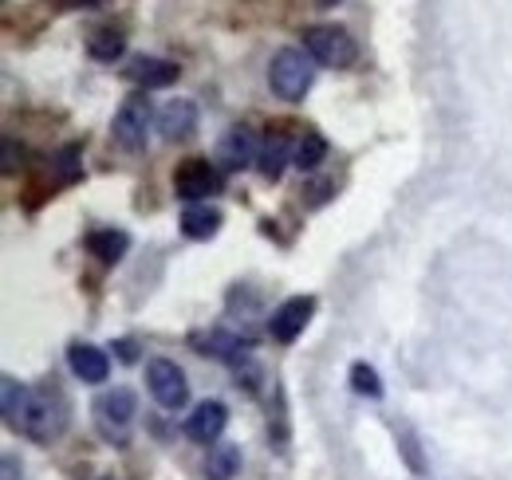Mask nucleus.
<instances>
[{"label": "nucleus", "instance_id": "f257e3e1", "mask_svg": "<svg viewBox=\"0 0 512 480\" xmlns=\"http://www.w3.org/2000/svg\"><path fill=\"white\" fill-rule=\"evenodd\" d=\"M4 418L32 441H56L67 425V402L60 390H32L16 378H4Z\"/></svg>", "mask_w": 512, "mask_h": 480}, {"label": "nucleus", "instance_id": "f03ea898", "mask_svg": "<svg viewBox=\"0 0 512 480\" xmlns=\"http://www.w3.org/2000/svg\"><path fill=\"white\" fill-rule=\"evenodd\" d=\"M316 83V60L304 48H280L268 63V87L284 103H300Z\"/></svg>", "mask_w": 512, "mask_h": 480}, {"label": "nucleus", "instance_id": "7ed1b4c3", "mask_svg": "<svg viewBox=\"0 0 512 480\" xmlns=\"http://www.w3.org/2000/svg\"><path fill=\"white\" fill-rule=\"evenodd\" d=\"M304 52L323 67H351L359 60V40L343 24H312L304 28Z\"/></svg>", "mask_w": 512, "mask_h": 480}, {"label": "nucleus", "instance_id": "20e7f679", "mask_svg": "<svg viewBox=\"0 0 512 480\" xmlns=\"http://www.w3.org/2000/svg\"><path fill=\"white\" fill-rule=\"evenodd\" d=\"M154 122H158V115H154L150 91H134V95H127L123 107H119V115H115V126H111L115 146L127 150V154L146 150V134H150Z\"/></svg>", "mask_w": 512, "mask_h": 480}, {"label": "nucleus", "instance_id": "39448f33", "mask_svg": "<svg viewBox=\"0 0 512 480\" xmlns=\"http://www.w3.org/2000/svg\"><path fill=\"white\" fill-rule=\"evenodd\" d=\"M91 414H95V425H99V433L107 441L127 445L130 429H134V414H138V402H134V394H130L127 386H119V390L99 394V402H95Z\"/></svg>", "mask_w": 512, "mask_h": 480}, {"label": "nucleus", "instance_id": "423d86ee", "mask_svg": "<svg viewBox=\"0 0 512 480\" xmlns=\"http://www.w3.org/2000/svg\"><path fill=\"white\" fill-rule=\"evenodd\" d=\"M221 189V174L209 158H186L178 170H174V193L186 201V205H205L213 193Z\"/></svg>", "mask_w": 512, "mask_h": 480}, {"label": "nucleus", "instance_id": "0eeeda50", "mask_svg": "<svg viewBox=\"0 0 512 480\" xmlns=\"http://www.w3.org/2000/svg\"><path fill=\"white\" fill-rule=\"evenodd\" d=\"M146 386H150V394H154V402L162 410H182L186 398H190V386H186L182 366L170 359H150V366H146Z\"/></svg>", "mask_w": 512, "mask_h": 480}, {"label": "nucleus", "instance_id": "6e6552de", "mask_svg": "<svg viewBox=\"0 0 512 480\" xmlns=\"http://www.w3.org/2000/svg\"><path fill=\"white\" fill-rule=\"evenodd\" d=\"M312 315H316V296H292V300H284L272 311L268 335H272L276 343H296V339L304 335V327H308Z\"/></svg>", "mask_w": 512, "mask_h": 480}, {"label": "nucleus", "instance_id": "1a4fd4ad", "mask_svg": "<svg viewBox=\"0 0 512 480\" xmlns=\"http://www.w3.org/2000/svg\"><path fill=\"white\" fill-rule=\"evenodd\" d=\"M256 154H260V142H256V134L249 126H233L217 142V166L229 170V174H237L245 166H256Z\"/></svg>", "mask_w": 512, "mask_h": 480}, {"label": "nucleus", "instance_id": "9d476101", "mask_svg": "<svg viewBox=\"0 0 512 480\" xmlns=\"http://www.w3.org/2000/svg\"><path fill=\"white\" fill-rule=\"evenodd\" d=\"M123 75H127L130 83H138L142 91H158V87L178 83L182 67L174 60H158V56H134V60H127Z\"/></svg>", "mask_w": 512, "mask_h": 480}, {"label": "nucleus", "instance_id": "9b49d317", "mask_svg": "<svg viewBox=\"0 0 512 480\" xmlns=\"http://www.w3.org/2000/svg\"><path fill=\"white\" fill-rule=\"evenodd\" d=\"M225 425H229V410L221 402H201L186 418V437L197 441V445H213L225 433Z\"/></svg>", "mask_w": 512, "mask_h": 480}, {"label": "nucleus", "instance_id": "f8f14e48", "mask_svg": "<svg viewBox=\"0 0 512 480\" xmlns=\"http://www.w3.org/2000/svg\"><path fill=\"white\" fill-rule=\"evenodd\" d=\"M67 362H71L75 378H83L87 386H103L111 378V355L99 351V347H91V343H75L67 351Z\"/></svg>", "mask_w": 512, "mask_h": 480}, {"label": "nucleus", "instance_id": "ddd939ff", "mask_svg": "<svg viewBox=\"0 0 512 480\" xmlns=\"http://www.w3.org/2000/svg\"><path fill=\"white\" fill-rule=\"evenodd\" d=\"M193 130H197V107L190 99H174V103H166L158 111V134L166 142H182V138H190Z\"/></svg>", "mask_w": 512, "mask_h": 480}, {"label": "nucleus", "instance_id": "4468645a", "mask_svg": "<svg viewBox=\"0 0 512 480\" xmlns=\"http://www.w3.org/2000/svg\"><path fill=\"white\" fill-rule=\"evenodd\" d=\"M292 142H288V134H268L264 142H260V154H256V170H260V178L264 181H280L284 174V166L292 162Z\"/></svg>", "mask_w": 512, "mask_h": 480}, {"label": "nucleus", "instance_id": "2eb2a0df", "mask_svg": "<svg viewBox=\"0 0 512 480\" xmlns=\"http://www.w3.org/2000/svg\"><path fill=\"white\" fill-rule=\"evenodd\" d=\"M193 347H201L205 355H213V359H225V362L245 359V351H253V343H249V339H241V335H229V331L193 335Z\"/></svg>", "mask_w": 512, "mask_h": 480}, {"label": "nucleus", "instance_id": "dca6fc26", "mask_svg": "<svg viewBox=\"0 0 512 480\" xmlns=\"http://www.w3.org/2000/svg\"><path fill=\"white\" fill-rule=\"evenodd\" d=\"M221 209L217 205H186V213H182V233L190 240H209L217 237V229H221Z\"/></svg>", "mask_w": 512, "mask_h": 480}, {"label": "nucleus", "instance_id": "f3484780", "mask_svg": "<svg viewBox=\"0 0 512 480\" xmlns=\"http://www.w3.org/2000/svg\"><path fill=\"white\" fill-rule=\"evenodd\" d=\"M127 248H130V233H123V229H95V233H87V252L95 260H103V264L123 260Z\"/></svg>", "mask_w": 512, "mask_h": 480}, {"label": "nucleus", "instance_id": "a211bd4d", "mask_svg": "<svg viewBox=\"0 0 512 480\" xmlns=\"http://www.w3.org/2000/svg\"><path fill=\"white\" fill-rule=\"evenodd\" d=\"M323 158H327V138H323V134H316V130H304V134L296 138L292 166H296L300 174H312V170H320Z\"/></svg>", "mask_w": 512, "mask_h": 480}, {"label": "nucleus", "instance_id": "6ab92c4d", "mask_svg": "<svg viewBox=\"0 0 512 480\" xmlns=\"http://www.w3.org/2000/svg\"><path fill=\"white\" fill-rule=\"evenodd\" d=\"M241 469V449L237 445H217L209 449V461H205V477L209 480H233Z\"/></svg>", "mask_w": 512, "mask_h": 480}, {"label": "nucleus", "instance_id": "aec40b11", "mask_svg": "<svg viewBox=\"0 0 512 480\" xmlns=\"http://www.w3.org/2000/svg\"><path fill=\"white\" fill-rule=\"evenodd\" d=\"M351 390L363 394V398H383V378L371 362H355L351 366Z\"/></svg>", "mask_w": 512, "mask_h": 480}, {"label": "nucleus", "instance_id": "412c9836", "mask_svg": "<svg viewBox=\"0 0 512 480\" xmlns=\"http://www.w3.org/2000/svg\"><path fill=\"white\" fill-rule=\"evenodd\" d=\"M123 48H127L123 32H99V36H91V44H87L91 60H99V63H115L123 56Z\"/></svg>", "mask_w": 512, "mask_h": 480}, {"label": "nucleus", "instance_id": "4be33fe9", "mask_svg": "<svg viewBox=\"0 0 512 480\" xmlns=\"http://www.w3.org/2000/svg\"><path fill=\"white\" fill-rule=\"evenodd\" d=\"M56 12H91V8H103L111 0H48Z\"/></svg>", "mask_w": 512, "mask_h": 480}, {"label": "nucleus", "instance_id": "5701e85b", "mask_svg": "<svg viewBox=\"0 0 512 480\" xmlns=\"http://www.w3.org/2000/svg\"><path fill=\"white\" fill-rule=\"evenodd\" d=\"M60 174H64V181L79 178V166H75V150H64V154H60Z\"/></svg>", "mask_w": 512, "mask_h": 480}, {"label": "nucleus", "instance_id": "b1692460", "mask_svg": "<svg viewBox=\"0 0 512 480\" xmlns=\"http://www.w3.org/2000/svg\"><path fill=\"white\" fill-rule=\"evenodd\" d=\"M115 351H119V359H123V362L138 359V347H134V343H115Z\"/></svg>", "mask_w": 512, "mask_h": 480}, {"label": "nucleus", "instance_id": "393cba45", "mask_svg": "<svg viewBox=\"0 0 512 480\" xmlns=\"http://www.w3.org/2000/svg\"><path fill=\"white\" fill-rule=\"evenodd\" d=\"M335 4H339V0H320V8H335Z\"/></svg>", "mask_w": 512, "mask_h": 480}]
</instances>
